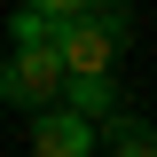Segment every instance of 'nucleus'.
Here are the masks:
<instances>
[{"label": "nucleus", "mask_w": 157, "mask_h": 157, "mask_svg": "<svg viewBox=\"0 0 157 157\" xmlns=\"http://www.w3.org/2000/svg\"><path fill=\"white\" fill-rule=\"evenodd\" d=\"M63 55H55V39H16V55L0 63V94L16 102V110H39V102H55L63 94Z\"/></svg>", "instance_id": "1"}, {"label": "nucleus", "mask_w": 157, "mask_h": 157, "mask_svg": "<svg viewBox=\"0 0 157 157\" xmlns=\"http://www.w3.org/2000/svg\"><path fill=\"white\" fill-rule=\"evenodd\" d=\"M32 149L39 157H86L94 149V118H78L71 102H39L32 110Z\"/></svg>", "instance_id": "2"}, {"label": "nucleus", "mask_w": 157, "mask_h": 157, "mask_svg": "<svg viewBox=\"0 0 157 157\" xmlns=\"http://www.w3.org/2000/svg\"><path fill=\"white\" fill-rule=\"evenodd\" d=\"M55 55H63V71H110L118 63V32L94 24V16H63L55 24Z\"/></svg>", "instance_id": "3"}, {"label": "nucleus", "mask_w": 157, "mask_h": 157, "mask_svg": "<svg viewBox=\"0 0 157 157\" xmlns=\"http://www.w3.org/2000/svg\"><path fill=\"white\" fill-rule=\"evenodd\" d=\"M102 141H110V149H126V157H157V126L118 118V110H110V134H102Z\"/></svg>", "instance_id": "4"}, {"label": "nucleus", "mask_w": 157, "mask_h": 157, "mask_svg": "<svg viewBox=\"0 0 157 157\" xmlns=\"http://www.w3.org/2000/svg\"><path fill=\"white\" fill-rule=\"evenodd\" d=\"M55 24H63V16H39V8H24V16H16V39H55Z\"/></svg>", "instance_id": "5"}, {"label": "nucleus", "mask_w": 157, "mask_h": 157, "mask_svg": "<svg viewBox=\"0 0 157 157\" xmlns=\"http://www.w3.org/2000/svg\"><path fill=\"white\" fill-rule=\"evenodd\" d=\"M24 8H39V16H78L86 0H24Z\"/></svg>", "instance_id": "6"}]
</instances>
